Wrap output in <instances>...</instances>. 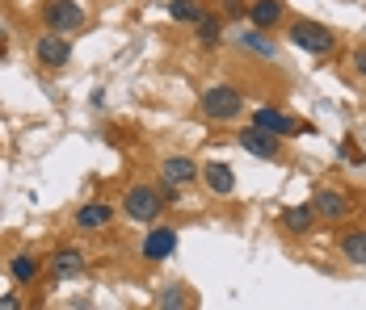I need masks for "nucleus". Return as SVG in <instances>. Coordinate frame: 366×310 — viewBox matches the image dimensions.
<instances>
[{
    "label": "nucleus",
    "instance_id": "f257e3e1",
    "mask_svg": "<svg viewBox=\"0 0 366 310\" xmlns=\"http://www.w3.org/2000/svg\"><path fill=\"white\" fill-rule=\"evenodd\" d=\"M198 109L207 122H236L249 109V101H244V88H236V84H211V88H202Z\"/></svg>",
    "mask_w": 366,
    "mask_h": 310
},
{
    "label": "nucleus",
    "instance_id": "f03ea898",
    "mask_svg": "<svg viewBox=\"0 0 366 310\" xmlns=\"http://www.w3.org/2000/svg\"><path fill=\"white\" fill-rule=\"evenodd\" d=\"M164 193L156 189V185H131L127 193H122V202H118V214L122 218H131V222H144V227H152L160 214H164Z\"/></svg>",
    "mask_w": 366,
    "mask_h": 310
},
{
    "label": "nucleus",
    "instance_id": "7ed1b4c3",
    "mask_svg": "<svg viewBox=\"0 0 366 310\" xmlns=\"http://www.w3.org/2000/svg\"><path fill=\"white\" fill-rule=\"evenodd\" d=\"M249 126H253V130H265V135H274V138L312 135V126H307V122H295L282 105H257V109H249Z\"/></svg>",
    "mask_w": 366,
    "mask_h": 310
},
{
    "label": "nucleus",
    "instance_id": "20e7f679",
    "mask_svg": "<svg viewBox=\"0 0 366 310\" xmlns=\"http://www.w3.org/2000/svg\"><path fill=\"white\" fill-rule=\"evenodd\" d=\"M287 42L299 46V51H307V55H329L332 46H337V30H329L316 17H299V21L287 26Z\"/></svg>",
    "mask_w": 366,
    "mask_h": 310
},
{
    "label": "nucleus",
    "instance_id": "39448f33",
    "mask_svg": "<svg viewBox=\"0 0 366 310\" xmlns=\"http://www.w3.org/2000/svg\"><path fill=\"white\" fill-rule=\"evenodd\" d=\"M194 180H202V168H198L194 155H164L160 160V193H164V202H177V193Z\"/></svg>",
    "mask_w": 366,
    "mask_h": 310
},
{
    "label": "nucleus",
    "instance_id": "423d86ee",
    "mask_svg": "<svg viewBox=\"0 0 366 310\" xmlns=\"http://www.w3.org/2000/svg\"><path fill=\"white\" fill-rule=\"evenodd\" d=\"M38 17H42L46 34H64V38H72L76 30L84 26V4H80V0H42Z\"/></svg>",
    "mask_w": 366,
    "mask_h": 310
},
{
    "label": "nucleus",
    "instance_id": "0eeeda50",
    "mask_svg": "<svg viewBox=\"0 0 366 310\" xmlns=\"http://www.w3.org/2000/svg\"><path fill=\"white\" fill-rule=\"evenodd\" d=\"M42 273L51 277V281H76V277H84V252L76 243H59L42 260Z\"/></svg>",
    "mask_w": 366,
    "mask_h": 310
},
{
    "label": "nucleus",
    "instance_id": "6e6552de",
    "mask_svg": "<svg viewBox=\"0 0 366 310\" xmlns=\"http://www.w3.org/2000/svg\"><path fill=\"white\" fill-rule=\"evenodd\" d=\"M312 210H316V218H325V222H341V218L354 214V197H350L345 189H337V185H325V189H316Z\"/></svg>",
    "mask_w": 366,
    "mask_h": 310
},
{
    "label": "nucleus",
    "instance_id": "1a4fd4ad",
    "mask_svg": "<svg viewBox=\"0 0 366 310\" xmlns=\"http://www.w3.org/2000/svg\"><path fill=\"white\" fill-rule=\"evenodd\" d=\"M236 143L249 151V155H257V160H287V151H282V138H274V135H265V130H253V126H240L236 130Z\"/></svg>",
    "mask_w": 366,
    "mask_h": 310
},
{
    "label": "nucleus",
    "instance_id": "9d476101",
    "mask_svg": "<svg viewBox=\"0 0 366 310\" xmlns=\"http://www.w3.org/2000/svg\"><path fill=\"white\" fill-rule=\"evenodd\" d=\"M177 239H182V235H177V227H152V231H147V239L139 243V256H144L147 264H164V260L177 252Z\"/></svg>",
    "mask_w": 366,
    "mask_h": 310
},
{
    "label": "nucleus",
    "instance_id": "9b49d317",
    "mask_svg": "<svg viewBox=\"0 0 366 310\" xmlns=\"http://www.w3.org/2000/svg\"><path fill=\"white\" fill-rule=\"evenodd\" d=\"M34 59L42 63V68H51V71L68 68V59H72V42H68L64 34H38L34 38Z\"/></svg>",
    "mask_w": 366,
    "mask_h": 310
},
{
    "label": "nucleus",
    "instance_id": "f8f14e48",
    "mask_svg": "<svg viewBox=\"0 0 366 310\" xmlns=\"http://www.w3.org/2000/svg\"><path fill=\"white\" fill-rule=\"evenodd\" d=\"M249 26L261 34H274L287 26V0H249Z\"/></svg>",
    "mask_w": 366,
    "mask_h": 310
},
{
    "label": "nucleus",
    "instance_id": "ddd939ff",
    "mask_svg": "<svg viewBox=\"0 0 366 310\" xmlns=\"http://www.w3.org/2000/svg\"><path fill=\"white\" fill-rule=\"evenodd\" d=\"M114 218H118V206H110V202H84L72 214L76 231H106Z\"/></svg>",
    "mask_w": 366,
    "mask_h": 310
},
{
    "label": "nucleus",
    "instance_id": "4468645a",
    "mask_svg": "<svg viewBox=\"0 0 366 310\" xmlns=\"http://www.w3.org/2000/svg\"><path fill=\"white\" fill-rule=\"evenodd\" d=\"M316 210H312V202H303V206H287L282 214H278V227L287 231V235H295V239H303V235H312L316 231Z\"/></svg>",
    "mask_w": 366,
    "mask_h": 310
},
{
    "label": "nucleus",
    "instance_id": "2eb2a0df",
    "mask_svg": "<svg viewBox=\"0 0 366 310\" xmlns=\"http://www.w3.org/2000/svg\"><path fill=\"white\" fill-rule=\"evenodd\" d=\"M202 185L215 193V197H232L236 193V172L219 164V160H211V164H202Z\"/></svg>",
    "mask_w": 366,
    "mask_h": 310
},
{
    "label": "nucleus",
    "instance_id": "dca6fc26",
    "mask_svg": "<svg viewBox=\"0 0 366 310\" xmlns=\"http://www.w3.org/2000/svg\"><path fill=\"white\" fill-rule=\"evenodd\" d=\"M337 252H341L350 264L366 269V227H350V231H341V235H337Z\"/></svg>",
    "mask_w": 366,
    "mask_h": 310
},
{
    "label": "nucleus",
    "instance_id": "f3484780",
    "mask_svg": "<svg viewBox=\"0 0 366 310\" xmlns=\"http://www.w3.org/2000/svg\"><path fill=\"white\" fill-rule=\"evenodd\" d=\"M9 277H13V285H34L38 277H42V256L17 252V256L9 260Z\"/></svg>",
    "mask_w": 366,
    "mask_h": 310
},
{
    "label": "nucleus",
    "instance_id": "a211bd4d",
    "mask_svg": "<svg viewBox=\"0 0 366 310\" xmlns=\"http://www.w3.org/2000/svg\"><path fill=\"white\" fill-rule=\"evenodd\" d=\"M194 38H198V46H202V51H215V46L223 42V17L207 9V13L194 21Z\"/></svg>",
    "mask_w": 366,
    "mask_h": 310
},
{
    "label": "nucleus",
    "instance_id": "6ab92c4d",
    "mask_svg": "<svg viewBox=\"0 0 366 310\" xmlns=\"http://www.w3.org/2000/svg\"><path fill=\"white\" fill-rule=\"evenodd\" d=\"M236 46L249 51V55H257V59H278V42H274V34H261V30L236 34Z\"/></svg>",
    "mask_w": 366,
    "mask_h": 310
},
{
    "label": "nucleus",
    "instance_id": "aec40b11",
    "mask_svg": "<svg viewBox=\"0 0 366 310\" xmlns=\"http://www.w3.org/2000/svg\"><path fill=\"white\" fill-rule=\"evenodd\" d=\"M202 13H207L202 0H169V21H177V26H194Z\"/></svg>",
    "mask_w": 366,
    "mask_h": 310
},
{
    "label": "nucleus",
    "instance_id": "412c9836",
    "mask_svg": "<svg viewBox=\"0 0 366 310\" xmlns=\"http://www.w3.org/2000/svg\"><path fill=\"white\" fill-rule=\"evenodd\" d=\"M156 306L160 310H185V289L182 285H169V289L156 298Z\"/></svg>",
    "mask_w": 366,
    "mask_h": 310
},
{
    "label": "nucleus",
    "instance_id": "4be33fe9",
    "mask_svg": "<svg viewBox=\"0 0 366 310\" xmlns=\"http://www.w3.org/2000/svg\"><path fill=\"white\" fill-rule=\"evenodd\" d=\"M219 17L223 21H240V17H249V0H219Z\"/></svg>",
    "mask_w": 366,
    "mask_h": 310
},
{
    "label": "nucleus",
    "instance_id": "5701e85b",
    "mask_svg": "<svg viewBox=\"0 0 366 310\" xmlns=\"http://www.w3.org/2000/svg\"><path fill=\"white\" fill-rule=\"evenodd\" d=\"M350 68H354V76H362V80H366V42L350 55Z\"/></svg>",
    "mask_w": 366,
    "mask_h": 310
},
{
    "label": "nucleus",
    "instance_id": "b1692460",
    "mask_svg": "<svg viewBox=\"0 0 366 310\" xmlns=\"http://www.w3.org/2000/svg\"><path fill=\"white\" fill-rule=\"evenodd\" d=\"M341 155H345L350 164H362V151L354 147V138H345V143H341Z\"/></svg>",
    "mask_w": 366,
    "mask_h": 310
},
{
    "label": "nucleus",
    "instance_id": "393cba45",
    "mask_svg": "<svg viewBox=\"0 0 366 310\" xmlns=\"http://www.w3.org/2000/svg\"><path fill=\"white\" fill-rule=\"evenodd\" d=\"M0 310H26V306H21L17 294H0Z\"/></svg>",
    "mask_w": 366,
    "mask_h": 310
},
{
    "label": "nucleus",
    "instance_id": "a878e982",
    "mask_svg": "<svg viewBox=\"0 0 366 310\" xmlns=\"http://www.w3.org/2000/svg\"><path fill=\"white\" fill-rule=\"evenodd\" d=\"M362 34H366V26H362Z\"/></svg>",
    "mask_w": 366,
    "mask_h": 310
},
{
    "label": "nucleus",
    "instance_id": "bb28decb",
    "mask_svg": "<svg viewBox=\"0 0 366 310\" xmlns=\"http://www.w3.org/2000/svg\"><path fill=\"white\" fill-rule=\"evenodd\" d=\"M34 310H42V306H34Z\"/></svg>",
    "mask_w": 366,
    "mask_h": 310
}]
</instances>
